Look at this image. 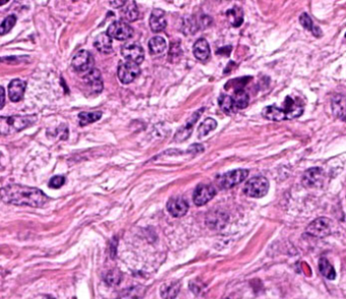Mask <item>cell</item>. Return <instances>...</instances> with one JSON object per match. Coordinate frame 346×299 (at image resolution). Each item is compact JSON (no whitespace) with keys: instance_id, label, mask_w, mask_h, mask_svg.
<instances>
[{"instance_id":"obj_3","label":"cell","mask_w":346,"mask_h":299,"mask_svg":"<svg viewBox=\"0 0 346 299\" xmlns=\"http://www.w3.org/2000/svg\"><path fill=\"white\" fill-rule=\"evenodd\" d=\"M269 190V182L263 176H256L247 181L244 186V193L251 198L260 199L267 195Z\"/></svg>"},{"instance_id":"obj_36","label":"cell","mask_w":346,"mask_h":299,"mask_svg":"<svg viewBox=\"0 0 346 299\" xmlns=\"http://www.w3.org/2000/svg\"><path fill=\"white\" fill-rule=\"evenodd\" d=\"M109 3H110V5L114 6L115 8H120V7H123L125 5L126 1H111Z\"/></svg>"},{"instance_id":"obj_4","label":"cell","mask_w":346,"mask_h":299,"mask_svg":"<svg viewBox=\"0 0 346 299\" xmlns=\"http://www.w3.org/2000/svg\"><path fill=\"white\" fill-rule=\"evenodd\" d=\"M248 175H249L248 170H246V169H236V170L226 172L223 175H221L218 179V183H219L221 188H224V189L232 188V187L240 184L241 182H243L247 178Z\"/></svg>"},{"instance_id":"obj_8","label":"cell","mask_w":346,"mask_h":299,"mask_svg":"<svg viewBox=\"0 0 346 299\" xmlns=\"http://www.w3.org/2000/svg\"><path fill=\"white\" fill-rule=\"evenodd\" d=\"M140 74V68L137 63L126 61L121 63L118 69V77L122 83L132 82Z\"/></svg>"},{"instance_id":"obj_39","label":"cell","mask_w":346,"mask_h":299,"mask_svg":"<svg viewBox=\"0 0 346 299\" xmlns=\"http://www.w3.org/2000/svg\"><path fill=\"white\" fill-rule=\"evenodd\" d=\"M226 299H228V298H226Z\"/></svg>"},{"instance_id":"obj_6","label":"cell","mask_w":346,"mask_h":299,"mask_svg":"<svg viewBox=\"0 0 346 299\" xmlns=\"http://www.w3.org/2000/svg\"><path fill=\"white\" fill-rule=\"evenodd\" d=\"M122 56L127 60L134 63H141L144 59V50L141 45L136 42H129L121 48Z\"/></svg>"},{"instance_id":"obj_28","label":"cell","mask_w":346,"mask_h":299,"mask_svg":"<svg viewBox=\"0 0 346 299\" xmlns=\"http://www.w3.org/2000/svg\"><path fill=\"white\" fill-rule=\"evenodd\" d=\"M299 23H301V25L305 29H307L310 32H312V34L314 36H316V37H321L322 36V31L318 27H316L314 25L312 18L307 13H302V15L299 16Z\"/></svg>"},{"instance_id":"obj_10","label":"cell","mask_w":346,"mask_h":299,"mask_svg":"<svg viewBox=\"0 0 346 299\" xmlns=\"http://www.w3.org/2000/svg\"><path fill=\"white\" fill-rule=\"evenodd\" d=\"M215 188L209 184H199L194 190L193 202L196 206L201 207L207 204L210 200H212L215 196Z\"/></svg>"},{"instance_id":"obj_38","label":"cell","mask_w":346,"mask_h":299,"mask_svg":"<svg viewBox=\"0 0 346 299\" xmlns=\"http://www.w3.org/2000/svg\"><path fill=\"white\" fill-rule=\"evenodd\" d=\"M345 37H346V34H345Z\"/></svg>"},{"instance_id":"obj_35","label":"cell","mask_w":346,"mask_h":299,"mask_svg":"<svg viewBox=\"0 0 346 299\" xmlns=\"http://www.w3.org/2000/svg\"><path fill=\"white\" fill-rule=\"evenodd\" d=\"M193 151L195 154H198V153H201L204 151V148L201 146V145H192L191 148L189 149V152Z\"/></svg>"},{"instance_id":"obj_30","label":"cell","mask_w":346,"mask_h":299,"mask_svg":"<svg viewBox=\"0 0 346 299\" xmlns=\"http://www.w3.org/2000/svg\"><path fill=\"white\" fill-rule=\"evenodd\" d=\"M319 268H320V271L322 273V275L329 279V280H334L335 277H336V273H335V270L334 268L332 267V265L328 262L327 259L325 258H322L320 260V263H319Z\"/></svg>"},{"instance_id":"obj_16","label":"cell","mask_w":346,"mask_h":299,"mask_svg":"<svg viewBox=\"0 0 346 299\" xmlns=\"http://www.w3.org/2000/svg\"><path fill=\"white\" fill-rule=\"evenodd\" d=\"M149 26L154 33H159L164 31L167 28L166 12L158 8L153 9L149 17Z\"/></svg>"},{"instance_id":"obj_12","label":"cell","mask_w":346,"mask_h":299,"mask_svg":"<svg viewBox=\"0 0 346 299\" xmlns=\"http://www.w3.org/2000/svg\"><path fill=\"white\" fill-rule=\"evenodd\" d=\"M282 110L285 114L286 120H291V119L299 117L303 114L304 106L301 103H298L296 100L287 96L283 102Z\"/></svg>"},{"instance_id":"obj_15","label":"cell","mask_w":346,"mask_h":299,"mask_svg":"<svg viewBox=\"0 0 346 299\" xmlns=\"http://www.w3.org/2000/svg\"><path fill=\"white\" fill-rule=\"evenodd\" d=\"M27 88V82L19 78L10 81L8 86V97L12 102H19L22 100Z\"/></svg>"},{"instance_id":"obj_20","label":"cell","mask_w":346,"mask_h":299,"mask_svg":"<svg viewBox=\"0 0 346 299\" xmlns=\"http://www.w3.org/2000/svg\"><path fill=\"white\" fill-rule=\"evenodd\" d=\"M193 54L200 61H206L210 56V47L205 39H198L193 46Z\"/></svg>"},{"instance_id":"obj_13","label":"cell","mask_w":346,"mask_h":299,"mask_svg":"<svg viewBox=\"0 0 346 299\" xmlns=\"http://www.w3.org/2000/svg\"><path fill=\"white\" fill-rule=\"evenodd\" d=\"M167 208H168L169 213L173 217L180 218V217H183L187 214L188 209H189V205L183 198L175 197V198H172L168 202Z\"/></svg>"},{"instance_id":"obj_25","label":"cell","mask_w":346,"mask_h":299,"mask_svg":"<svg viewBox=\"0 0 346 299\" xmlns=\"http://www.w3.org/2000/svg\"><path fill=\"white\" fill-rule=\"evenodd\" d=\"M232 97L234 99L237 110L245 109L249 105L250 99H249V96L244 89H237L234 93V96H232Z\"/></svg>"},{"instance_id":"obj_17","label":"cell","mask_w":346,"mask_h":299,"mask_svg":"<svg viewBox=\"0 0 346 299\" xmlns=\"http://www.w3.org/2000/svg\"><path fill=\"white\" fill-rule=\"evenodd\" d=\"M84 83L94 93H101L103 90V79L98 70H91L83 76Z\"/></svg>"},{"instance_id":"obj_5","label":"cell","mask_w":346,"mask_h":299,"mask_svg":"<svg viewBox=\"0 0 346 299\" xmlns=\"http://www.w3.org/2000/svg\"><path fill=\"white\" fill-rule=\"evenodd\" d=\"M107 34L112 39H116L119 41H125V40L132 38L133 29L125 22L117 20L110 25V27L108 28Z\"/></svg>"},{"instance_id":"obj_1","label":"cell","mask_w":346,"mask_h":299,"mask_svg":"<svg viewBox=\"0 0 346 299\" xmlns=\"http://www.w3.org/2000/svg\"><path fill=\"white\" fill-rule=\"evenodd\" d=\"M1 198L6 204L32 208H41L49 201V198L41 189L19 184L4 186L1 190Z\"/></svg>"},{"instance_id":"obj_9","label":"cell","mask_w":346,"mask_h":299,"mask_svg":"<svg viewBox=\"0 0 346 299\" xmlns=\"http://www.w3.org/2000/svg\"><path fill=\"white\" fill-rule=\"evenodd\" d=\"M306 232L308 234H310L311 236L326 237L331 232L330 221L327 218H325V217L318 218V219L314 220L311 224L307 227Z\"/></svg>"},{"instance_id":"obj_23","label":"cell","mask_w":346,"mask_h":299,"mask_svg":"<svg viewBox=\"0 0 346 299\" xmlns=\"http://www.w3.org/2000/svg\"><path fill=\"white\" fill-rule=\"evenodd\" d=\"M262 114L264 118L272 121H282L286 120L285 114L282 110V108H279L277 106H267L263 109Z\"/></svg>"},{"instance_id":"obj_2","label":"cell","mask_w":346,"mask_h":299,"mask_svg":"<svg viewBox=\"0 0 346 299\" xmlns=\"http://www.w3.org/2000/svg\"><path fill=\"white\" fill-rule=\"evenodd\" d=\"M36 116H11L1 117L0 126L2 135H10L28 129L36 121Z\"/></svg>"},{"instance_id":"obj_31","label":"cell","mask_w":346,"mask_h":299,"mask_svg":"<svg viewBox=\"0 0 346 299\" xmlns=\"http://www.w3.org/2000/svg\"><path fill=\"white\" fill-rule=\"evenodd\" d=\"M217 126V122L213 118H206L198 127V138L202 139L209 133L214 131Z\"/></svg>"},{"instance_id":"obj_21","label":"cell","mask_w":346,"mask_h":299,"mask_svg":"<svg viewBox=\"0 0 346 299\" xmlns=\"http://www.w3.org/2000/svg\"><path fill=\"white\" fill-rule=\"evenodd\" d=\"M121 16L127 22H134L139 18V11L134 1H126L121 9Z\"/></svg>"},{"instance_id":"obj_27","label":"cell","mask_w":346,"mask_h":299,"mask_svg":"<svg viewBox=\"0 0 346 299\" xmlns=\"http://www.w3.org/2000/svg\"><path fill=\"white\" fill-rule=\"evenodd\" d=\"M218 103L219 106L221 108L222 111H224L227 114H232V113H236L238 110L236 108L234 99L232 96H227V95H221L218 99Z\"/></svg>"},{"instance_id":"obj_37","label":"cell","mask_w":346,"mask_h":299,"mask_svg":"<svg viewBox=\"0 0 346 299\" xmlns=\"http://www.w3.org/2000/svg\"><path fill=\"white\" fill-rule=\"evenodd\" d=\"M1 106H0V108L2 109L3 108V106H4V99H5V94H4V89L3 88H1Z\"/></svg>"},{"instance_id":"obj_33","label":"cell","mask_w":346,"mask_h":299,"mask_svg":"<svg viewBox=\"0 0 346 299\" xmlns=\"http://www.w3.org/2000/svg\"><path fill=\"white\" fill-rule=\"evenodd\" d=\"M106 281L109 285H117L121 281V273L118 270L110 271L106 276Z\"/></svg>"},{"instance_id":"obj_32","label":"cell","mask_w":346,"mask_h":299,"mask_svg":"<svg viewBox=\"0 0 346 299\" xmlns=\"http://www.w3.org/2000/svg\"><path fill=\"white\" fill-rule=\"evenodd\" d=\"M16 23V16L14 14H11V15H8L7 17H5L1 24V27H0V34L1 36L7 34L15 25Z\"/></svg>"},{"instance_id":"obj_26","label":"cell","mask_w":346,"mask_h":299,"mask_svg":"<svg viewBox=\"0 0 346 299\" xmlns=\"http://www.w3.org/2000/svg\"><path fill=\"white\" fill-rule=\"evenodd\" d=\"M180 283L174 282L170 284H165L162 287V297L164 299H175L180 291Z\"/></svg>"},{"instance_id":"obj_7","label":"cell","mask_w":346,"mask_h":299,"mask_svg":"<svg viewBox=\"0 0 346 299\" xmlns=\"http://www.w3.org/2000/svg\"><path fill=\"white\" fill-rule=\"evenodd\" d=\"M94 66V58L91 54L86 50L78 51L72 59V68L78 73L90 72Z\"/></svg>"},{"instance_id":"obj_18","label":"cell","mask_w":346,"mask_h":299,"mask_svg":"<svg viewBox=\"0 0 346 299\" xmlns=\"http://www.w3.org/2000/svg\"><path fill=\"white\" fill-rule=\"evenodd\" d=\"M332 112L335 117L346 121V96L336 95L331 101Z\"/></svg>"},{"instance_id":"obj_29","label":"cell","mask_w":346,"mask_h":299,"mask_svg":"<svg viewBox=\"0 0 346 299\" xmlns=\"http://www.w3.org/2000/svg\"><path fill=\"white\" fill-rule=\"evenodd\" d=\"M102 117V112H81L78 114L79 118V124L81 126H85L89 123H94L101 119Z\"/></svg>"},{"instance_id":"obj_19","label":"cell","mask_w":346,"mask_h":299,"mask_svg":"<svg viewBox=\"0 0 346 299\" xmlns=\"http://www.w3.org/2000/svg\"><path fill=\"white\" fill-rule=\"evenodd\" d=\"M94 46L97 48L98 51H100L103 54H109L113 52L112 38L107 33L100 34L96 38L94 42Z\"/></svg>"},{"instance_id":"obj_34","label":"cell","mask_w":346,"mask_h":299,"mask_svg":"<svg viewBox=\"0 0 346 299\" xmlns=\"http://www.w3.org/2000/svg\"><path fill=\"white\" fill-rule=\"evenodd\" d=\"M65 183V177L62 175H57L51 178L49 182V186L51 188H60Z\"/></svg>"},{"instance_id":"obj_22","label":"cell","mask_w":346,"mask_h":299,"mask_svg":"<svg viewBox=\"0 0 346 299\" xmlns=\"http://www.w3.org/2000/svg\"><path fill=\"white\" fill-rule=\"evenodd\" d=\"M148 49L151 55H160L167 49V42L163 37H153L148 42Z\"/></svg>"},{"instance_id":"obj_24","label":"cell","mask_w":346,"mask_h":299,"mask_svg":"<svg viewBox=\"0 0 346 299\" xmlns=\"http://www.w3.org/2000/svg\"><path fill=\"white\" fill-rule=\"evenodd\" d=\"M226 16L233 27H240L244 20V12L243 9L239 6H235L232 9L226 11Z\"/></svg>"},{"instance_id":"obj_14","label":"cell","mask_w":346,"mask_h":299,"mask_svg":"<svg viewBox=\"0 0 346 299\" xmlns=\"http://www.w3.org/2000/svg\"><path fill=\"white\" fill-rule=\"evenodd\" d=\"M204 109H200L196 112H194V114L189 118V120L186 122V124L184 126H182L177 134L175 135V141L176 142H184L185 140L189 139V137L191 136L192 132H193V126L196 123V121L199 119L201 112H203Z\"/></svg>"},{"instance_id":"obj_11","label":"cell","mask_w":346,"mask_h":299,"mask_svg":"<svg viewBox=\"0 0 346 299\" xmlns=\"http://www.w3.org/2000/svg\"><path fill=\"white\" fill-rule=\"evenodd\" d=\"M325 178V173L323 169L319 167H314L308 169L303 175V184L308 187L319 186L322 184Z\"/></svg>"}]
</instances>
